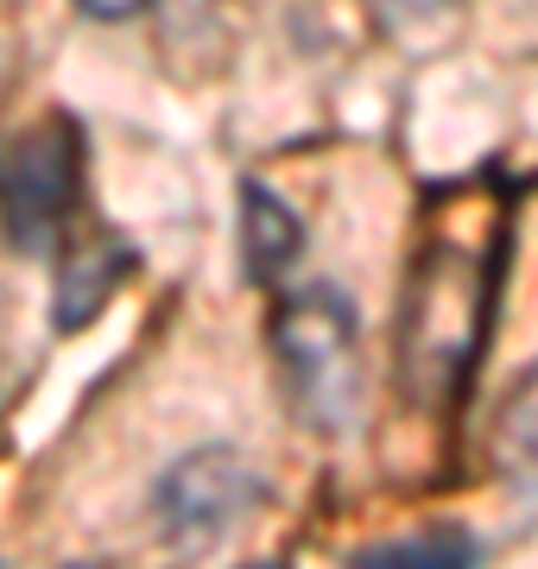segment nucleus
Here are the masks:
<instances>
[{"instance_id":"obj_9","label":"nucleus","mask_w":538,"mask_h":569,"mask_svg":"<svg viewBox=\"0 0 538 569\" xmlns=\"http://www.w3.org/2000/svg\"><path fill=\"white\" fill-rule=\"evenodd\" d=\"M77 7H83L89 20H133L146 0H77Z\"/></svg>"},{"instance_id":"obj_3","label":"nucleus","mask_w":538,"mask_h":569,"mask_svg":"<svg viewBox=\"0 0 538 569\" xmlns=\"http://www.w3.org/2000/svg\"><path fill=\"white\" fill-rule=\"evenodd\" d=\"M83 197V127L44 114L0 146V234L20 253H44Z\"/></svg>"},{"instance_id":"obj_8","label":"nucleus","mask_w":538,"mask_h":569,"mask_svg":"<svg viewBox=\"0 0 538 569\" xmlns=\"http://www.w3.org/2000/svg\"><path fill=\"white\" fill-rule=\"evenodd\" d=\"M481 545L476 538H462V531H431V538H393V545L380 550H361L355 563L361 569H444V563H476Z\"/></svg>"},{"instance_id":"obj_2","label":"nucleus","mask_w":538,"mask_h":569,"mask_svg":"<svg viewBox=\"0 0 538 569\" xmlns=\"http://www.w3.org/2000/svg\"><path fill=\"white\" fill-rule=\"evenodd\" d=\"M488 291H495L488 272L456 247L425 253V266L412 272V291L399 310V355H406V373L425 399H444L462 387V373L481 348V323H488Z\"/></svg>"},{"instance_id":"obj_1","label":"nucleus","mask_w":538,"mask_h":569,"mask_svg":"<svg viewBox=\"0 0 538 569\" xmlns=\"http://www.w3.org/2000/svg\"><path fill=\"white\" fill-rule=\"evenodd\" d=\"M355 298L336 284H305L291 291L272 317V348L286 367L291 406L317 430H349L361 411V348H355Z\"/></svg>"},{"instance_id":"obj_5","label":"nucleus","mask_w":538,"mask_h":569,"mask_svg":"<svg viewBox=\"0 0 538 569\" xmlns=\"http://www.w3.org/2000/svg\"><path fill=\"white\" fill-rule=\"evenodd\" d=\"M305 253V222L298 209L272 190V183L248 178L241 183V266L253 284H279Z\"/></svg>"},{"instance_id":"obj_6","label":"nucleus","mask_w":538,"mask_h":569,"mask_svg":"<svg viewBox=\"0 0 538 569\" xmlns=\"http://www.w3.org/2000/svg\"><path fill=\"white\" fill-rule=\"evenodd\" d=\"M127 272H133V247L114 241V234L70 247L58 260V329H83L89 317L121 291Z\"/></svg>"},{"instance_id":"obj_7","label":"nucleus","mask_w":538,"mask_h":569,"mask_svg":"<svg viewBox=\"0 0 538 569\" xmlns=\"http://www.w3.org/2000/svg\"><path fill=\"white\" fill-rule=\"evenodd\" d=\"M495 468L538 500V367H526L495 411Z\"/></svg>"},{"instance_id":"obj_4","label":"nucleus","mask_w":538,"mask_h":569,"mask_svg":"<svg viewBox=\"0 0 538 569\" xmlns=\"http://www.w3.org/2000/svg\"><path fill=\"white\" fill-rule=\"evenodd\" d=\"M260 493H267V481H260L253 456L228 443H203L152 481V512H159V531L171 550H216L260 507Z\"/></svg>"}]
</instances>
